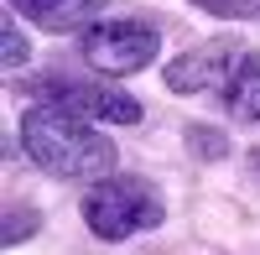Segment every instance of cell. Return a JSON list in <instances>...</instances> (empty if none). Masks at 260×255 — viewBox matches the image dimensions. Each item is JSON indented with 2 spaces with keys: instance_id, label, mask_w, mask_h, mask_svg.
<instances>
[{
  "instance_id": "6da1fadb",
  "label": "cell",
  "mask_w": 260,
  "mask_h": 255,
  "mask_svg": "<svg viewBox=\"0 0 260 255\" xmlns=\"http://www.w3.org/2000/svg\"><path fill=\"white\" fill-rule=\"evenodd\" d=\"M21 146H26V156L47 177H62V182L110 177L115 162H120L110 136L94 131L83 115L57 110V104H31V110L21 115Z\"/></svg>"
},
{
  "instance_id": "7a4b0ae2",
  "label": "cell",
  "mask_w": 260,
  "mask_h": 255,
  "mask_svg": "<svg viewBox=\"0 0 260 255\" xmlns=\"http://www.w3.org/2000/svg\"><path fill=\"white\" fill-rule=\"evenodd\" d=\"M83 224H89L99 240H130V235H141V229L161 224V203L136 177H99L89 193H83Z\"/></svg>"
},
{
  "instance_id": "3957f363",
  "label": "cell",
  "mask_w": 260,
  "mask_h": 255,
  "mask_svg": "<svg viewBox=\"0 0 260 255\" xmlns=\"http://www.w3.org/2000/svg\"><path fill=\"white\" fill-rule=\"evenodd\" d=\"M31 104H57L68 115L83 120H110V125H136L141 120V99H130L115 83H68V78H31L26 83Z\"/></svg>"
},
{
  "instance_id": "277c9868",
  "label": "cell",
  "mask_w": 260,
  "mask_h": 255,
  "mask_svg": "<svg viewBox=\"0 0 260 255\" xmlns=\"http://www.w3.org/2000/svg\"><path fill=\"white\" fill-rule=\"evenodd\" d=\"M161 37L141 21H99L83 31V62L99 73H141L156 57Z\"/></svg>"
},
{
  "instance_id": "5b68a950",
  "label": "cell",
  "mask_w": 260,
  "mask_h": 255,
  "mask_svg": "<svg viewBox=\"0 0 260 255\" xmlns=\"http://www.w3.org/2000/svg\"><path fill=\"white\" fill-rule=\"evenodd\" d=\"M240 47H234V37H219V42H203L198 52H182L177 62L167 68V89L172 94H203L213 83H224Z\"/></svg>"
},
{
  "instance_id": "8992f818",
  "label": "cell",
  "mask_w": 260,
  "mask_h": 255,
  "mask_svg": "<svg viewBox=\"0 0 260 255\" xmlns=\"http://www.w3.org/2000/svg\"><path fill=\"white\" fill-rule=\"evenodd\" d=\"M224 104L240 125L260 120V52L255 47H240V57H234V68L224 78Z\"/></svg>"
},
{
  "instance_id": "52a82bcc",
  "label": "cell",
  "mask_w": 260,
  "mask_h": 255,
  "mask_svg": "<svg viewBox=\"0 0 260 255\" xmlns=\"http://www.w3.org/2000/svg\"><path fill=\"white\" fill-rule=\"evenodd\" d=\"M11 6L37 21V26H47V31H68V26H83V21H94L110 0H11Z\"/></svg>"
},
{
  "instance_id": "ba28073f",
  "label": "cell",
  "mask_w": 260,
  "mask_h": 255,
  "mask_svg": "<svg viewBox=\"0 0 260 255\" xmlns=\"http://www.w3.org/2000/svg\"><path fill=\"white\" fill-rule=\"evenodd\" d=\"M0 37H6V52H0V62H6V68L16 73L21 68V62H26V37H21V26H16V16H6V21H0Z\"/></svg>"
},
{
  "instance_id": "9c48e42d",
  "label": "cell",
  "mask_w": 260,
  "mask_h": 255,
  "mask_svg": "<svg viewBox=\"0 0 260 255\" xmlns=\"http://www.w3.org/2000/svg\"><path fill=\"white\" fill-rule=\"evenodd\" d=\"M37 229V214L26 208V214H21V208H11L6 214V245H21V235H31Z\"/></svg>"
},
{
  "instance_id": "30bf717a",
  "label": "cell",
  "mask_w": 260,
  "mask_h": 255,
  "mask_svg": "<svg viewBox=\"0 0 260 255\" xmlns=\"http://www.w3.org/2000/svg\"><path fill=\"white\" fill-rule=\"evenodd\" d=\"M187 146H192V151H203L208 162L224 156V136H219V131H187Z\"/></svg>"
},
{
  "instance_id": "8fae6325",
  "label": "cell",
  "mask_w": 260,
  "mask_h": 255,
  "mask_svg": "<svg viewBox=\"0 0 260 255\" xmlns=\"http://www.w3.org/2000/svg\"><path fill=\"white\" fill-rule=\"evenodd\" d=\"M198 6L219 11V16H250V0H198Z\"/></svg>"
},
{
  "instance_id": "7c38bea8",
  "label": "cell",
  "mask_w": 260,
  "mask_h": 255,
  "mask_svg": "<svg viewBox=\"0 0 260 255\" xmlns=\"http://www.w3.org/2000/svg\"><path fill=\"white\" fill-rule=\"evenodd\" d=\"M255 172H260V151H255Z\"/></svg>"
}]
</instances>
